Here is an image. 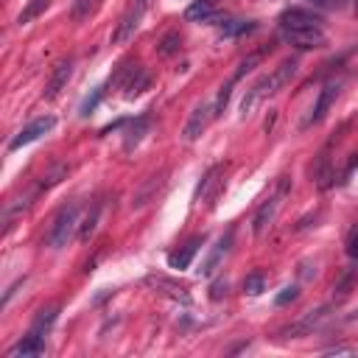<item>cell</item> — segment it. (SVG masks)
<instances>
[{
  "instance_id": "obj_1",
  "label": "cell",
  "mask_w": 358,
  "mask_h": 358,
  "mask_svg": "<svg viewBox=\"0 0 358 358\" xmlns=\"http://www.w3.org/2000/svg\"><path fill=\"white\" fill-rule=\"evenodd\" d=\"M297 70H300V59H286V62H280L269 76H263L261 81H255V84L247 90L244 101H241V115H250L261 101L277 95V92L297 76Z\"/></svg>"
},
{
  "instance_id": "obj_2",
  "label": "cell",
  "mask_w": 358,
  "mask_h": 358,
  "mask_svg": "<svg viewBox=\"0 0 358 358\" xmlns=\"http://www.w3.org/2000/svg\"><path fill=\"white\" fill-rule=\"evenodd\" d=\"M79 213H81L79 204H65L56 210V215L51 218V227L45 232V244L51 250H65L73 241V235L79 232V224H81Z\"/></svg>"
},
{
  "instance_id": "obj_3",
  "label": "cell",
  "mask_w": 358,
  "mask_h": 358,
  "mask_svg": "<svg viewBox=\"0 0 358 358\" xmlns=\"http://www.w3.org/2000/svg\"><path fill=\"white\" fill-rule=\"evenodd\" d=\"M288 190H291V177H280L275 193L269 199H263V204L255 210V218H252V235L255 238H263L272 229V224H275V218H277V213H280L283 199L288 196Z\"/></svg>"
},
{
  "instance_id": "obj_4",
  "label": "cell",
  "mask_w": 358,
  "mask_h": 358,
  "mask_svg": "<svg viewBox=\"0 0 358 358\" xmlns=\"http://www.w3.org/2000/svg\"><path fill=\"white\" fill-rule=\"evenodd\" d=\"M339 90H341V81H327L325 87H322V92H319V98H316V104H314V109H311V115L305 117V124H302V129H311V127H316L322 117L330 112V106L336 104V98H339Z\"/></svg>"
},
{
  "instance_id": "obj_5",
  "label": "cell",
  "mask_w": 358,
  "mask_h": 358,
  "mask_svg": "<svg viewBox=\"0 0 358 358\" xmlns=\"http://www.w3.org/2000/svg\"><path fill=\"white\" fill-rule=\"evenodd\" d=\"M286 42H291L294 48L300 51H314V48H322L327 42L325 37V29L322 26H308V29H291V31H283Z\"/></svg>"
},
{
  "instance_id": "obj_6",
  "label": "cell",
  "mask_w": 358,
  "mask_h": 358,
  "mask_svg": "<svg viewBox=\"0 0 358 358\" xmlns=\"http://www.w3.org/2000/svg\"><path fill=\"white\" fill-rule=\"evenodd\" d=\"M221 182H224V165H210L204 171L202 182H199V188H196L193 202L196 204H202V202H210L213 204L218 199V193H221Z\"/></svg>"
},
{
  "instance_id": "obj_7",
  "label": "cell",
  "mask_w": 358,
  "mask_h": 358,
  "mask_svg": "<svg viewBox=\"0 0 358 358\" xmlns=\"http://www.w3.org/2000/svg\"><path fill=\"white\" fill-rule=\"evenodd\" d=\"M56 127V117L54 115H45V117H37V121H31L12 143H9V152H17V149H23V146H29V143H34V140H40L42 135H48L51 129Z\"/></svg>"
},
{
  "instance_id": "obj_8",
  "label": "cell",
  "mask_w": 358,
  "mask_h": 358,
  "mask_svg": "<svg viewBox=\"0 0 358 358\" xmlns=\"http://www.w3.org/2000/svg\"><path fill=\"white\" fill-rule=\"evenodd\" d=\"M143 9H146V0H138V6H132V9L121 17L117 29L112 31V42H115V45H124V42H129V40L135 37V31H138V26H140V17H143Z\"/></svg>"
},
{
  "instance_id": "obj_9",
  "label": "cell",
  "mask_w": 358,
  "mask_h": 358,
  "mask_svg": "<svg viewBox=\"0 0 358 358\" xmlns=\"http://www.w3.org/2000/svg\"><path fill=\"white\" fill-rule=\"evenodd\" d=\"M210 117H213V106H207V104H199V106L190 112V117H188V124H185V132H182V138H185L188 143L199 140V138L204 135L207 124H210Z\"/></svg>"
},
{
  "instance_id": "obj_10",
  "label": "cell",
  "mask_w": 358,
  "mask_h": 358,
  "mask_svg": "<svg viewBox=\"0 0 358 358\" xmlns=\"http://www.w3.org/2000/svg\"><path fill=\"white\" fill-rule=\"evenodd\" d=\"M308 26H322V17L308 12V9H286L280 15V31H291V29H308Z\"/></svg>"
},
{
  "instance_id": "obj_11",
  "label": "cell",
  "mask_w": 358,
  "mask_h": 358,
  "mask_svg": "<svg viewBox=\"0 0 358 358\" xmlns=\"http://www.w3.org/2000/svg\"><path fill=\"white\" fill-rule=\"evenodd\" d=\"M70 76H73V59H62V62L54 67V73H51V79H48V84H45V92H42L45 101L59 98V92L67 87Z\"/></svg>"
},
{
  "instance_id": "obj_12",
  "label": "cell",
  "mask_w": 358,
  "mask_h": 358,
  "mask_svg": "<svg viewBox=\"0 0 358 358\" xmlns=\"http://www.w3.org/2000/svg\"><path fill=\"white\" fill-rule=\"evenodd\" d=\"M202 244H204V238H202V235L190 238V241H188L185 247H179L177 252H171V255H168V266H171V269H177V272L188 269V266H190V261L196 258V252H199V247H202Z\"/></svg>"
},
{
  "instance_id": "obj_13",
  "label": "cell",
  "mask_w": 358,
  "mask_h": 358,
  "mask_svg": "<svg viewBox=\"0 0 358 358\" xmlns=\"http://www.w3.org/2000/svg\"><path fill=\"white\" fill-rule=\"evenodd\" d=\"M325 316H327V308H319V311H311L308 316H302L300 322H294V325H288L286 330H283V336L286 339H300V336H305V333H311L314 327H319L322 322H325Z\"/></svg>"
},
{
  "instance_id": "obj_14",
  "label": "cell",
  "mask_w": 358,
  "mask_h": 358,
  "mask_svg": "<svg viewBox=\"0 0 358 358\" xmlns=\"http://www.w3.org/2000/svg\"><path fill=\"white\" fill-rule=\"evenodd\" d=\"M42 352H45V339L31 330L23 341H17V344L9 350V358H34V355H42Z\"/></svg>"
},
{
  "instance_id": "obj_15",
  "label": "cell",
  "mask_w": 358,
  "mask_h": 358,
  "mask_svg": "<svg viewBox=\"0 0 358 358\" xmlns=\"http://www.w3.org/2000/svg\"><path fill=\"white\" fill-rule=\"evenodd\" d=\"M229 247H232V229H227V235H221L218 241H215V247H213V252H210V258L204 261V266L199 269L204 277H210L215 269H218V263L224 261V255L229 252Z\"/></svg>"
},
{
  "instance_id": "obj_16",
  "label": "cell",
  "mask_w": 358,
  "mask_h": 358,
  "mask_svg": "<svg viewBox=\"0 0 358 358\" xmlns=\"http://www.w3.org/2000/svg\"><path fill=\"white\" fill-rule=\"evenodd\" d=\"M163 182H165V171H160V174L149 177V179L140 185V190L135 193V199H132V207H143V204H149V202H152V199L160 193Z\"/></svg>"
},
{
  "instance_id": "obj_17",
  "label": "cell",
  "mask_w": 358,
  "mask_h": 358,
  "mask_svg": "<svg viewBox=\"0 0 358 358\" xmlns=\"http://www.w3.org/2000/svg\"><path fill=\"white\" fill-rule=\"evenodd\" d=\"M101 210H104V204L101 202H92L90 204V210L84 213V218H81V224H79V241H90V238L95 235V229H98V221H101Z\"/></svg>"
},
{
  "instance_id": "obj_18",
  "label": "cell",
  "mask_w": 358,
  "mask_h": 358,
  "mask_svg": "<svg viewBox=\"0 0 358 358\" xmlns=\"http://www.w3.org/2000/svg\"><path fill=\"white\" fill-rule=\"evenodd\" d=\"M269 51H272V48L266 45V48H258V51L247 54L241 62H238V67H235V73H232V79H229V81H241V79H244L250 70H255V67H258V65H261V62L269 56Z\"/></svg>"
},
{
  "instance_id": "obj_19",
  "label": "cell",
  "mask_w": 358,
  "mask_h": 358,
  "mask_svg": "<svg viewBox=\"0 0 358 358\" xmlns=\"http://www.w3.org/2000/svg\"><path fill=\"white\" fill-rule=\"evenodd\" d=\"M149 127H152L149 115H140L138 121H132V127H129V132H127V138H124V149H127V152H132V149L143 140V135L149 132Z\"/></svg>"
},
{
  "instance_id": "obj_20",
  "label": "cell",
  "mask_w": 358,
  "mask_h": 358,
  "mask_svg": "<svg viewBox=\"0 0 358 358\" xmlns=\"http://www.w3.org/2000/svg\"><path fill=\"white\" fill-rule=\"evenodd\" d=\"M213 15H215V0H196V3H190L188 12H185V17H188L190 23L210 20Z\"/></svg>"
},
{
  "instance_id": "obj_21",
  "label": "cell",
  "mask_w": 358,
  "mask_h": 358,
  "mask_svg": "<svg viewBox=\"0 0 358 358\" xmlns=\"http://www.w3.org/2000/svg\"><path fill=\"white\" fill-rule=\"evenodd\" d=\"M56 314H59V305H48V308H42V311L37 314V319H34L31 330H34V333H40V336H45V333L54 327V322H56Z\"/></svg>"
},
{
  "instance_id": "obj_22",
  "label": "cell",
  "mask_w": 358,
  "mask_h": 358,
  "mask_svg": "<svg viewBox=\"0 0 358 358\" xmlns=\"http://www.w3.org/2000/svg\"><path fill=\"white\" fill-rule=\"evenodd\" d=\"M258 26L252 23V20H227V23H221V29H218V34L221 37H241V34H250V31H255Z\"/></svg>"
},
{
  "instance_id": "obj_23",
  "label": "cell",
  "mask_w": 358,
  "mask_h": 358,
  "mask_svg": "<svg viewBox=\"0 0 358 358\" xmlns=\"http://www.w3.org/2000/svg\"><path fill=\"white\" fill-rule=\"evenodd\" d=\"M149 286H154V288H165L163 294H168V297H174V300H182V302H188V291L182 288V286H177V283H171V280H165V277H149Z\"/></svg>"
},
{
  "instance_id": "obj_24",
  "label": "cell",
  "mask_w": 358,
  "mask_h": 358,
  "mask_svg": "<svg viewBox=\"0 0 358 358\" xmlns=\"http://www.w3.org/2000/svg\"><path fill=\"white\" fill-rule=\"evenodd\" d=\"M48 3H51V0H29V6H26L23 15L17 17V23H20V26H29L31 20H37V17L48 9Z\"/></svg>"
},
{
  "instance_id": "obj_25",
  "label": "cell",
  "mask_w": 358,
  "mask_h": 358,
  "mask_svg": "<svg viewBox=\"0 0 358 358\" xmlns=\"http://www.w3.org/2000/svg\"><path fill=\"white\" fill-rule=\"evenodd\" d=\"M179 48H182V37H179V31H168V34L160 40V45H157V54H160V56H174Z\"/></svg>"
},
{
  "instance_id": "obj_26",
  "label": "cell",
  "mask_w": 358,
  "mask_h": 358,
  "mask_svg": "<svg viewBox=\"0 0 358 358\" xmlns=\"http://www.w3.org/2000/svg\"><path fill=\"white\" fill-rule=\"evenodd\" d=\"M95 6H98V0H73L70 17H73L76 23H81V20H87V17L95 12Z\"/></svg>"
},
{
  "instance_id": "obj_27",
  "label": "cell",
  "mask_w": 358,
  "mask_h": 358,
  "mask_svg": "<svg viewBox=\"0 0 358 358\" xmlns=\"http://www.w3.org/2000/svg\"><path fill=\"white\" fill-rule=\"evenodd\" d=\"M244 291H247L250 297L263 294V291H266V275H263V272H252V275L244 280Z\"/></svg>"
},
{
  "instance_id": "obj_28",
  "label": "cell",
  "mask_w": 358,
  "mask_h": 358,
  "mask_svg": "<svg viewBox=\"0 0 358 358\" xmlns=\"http://www.w3.org/2000/svg\"><path fill=\"white\" fill-rule=\"evenodd\" d=\"M62 177H67V165H56L51 174H45V177L40 179L37 190H48V188H54L56 182H62Z\"/></svg>"
},
{
  "instance_id": "obj_29",
  "label": "cell",
  "mask_w": 358,
  "mask_h": 358,
  "mask_svg": "<svg viewBox=\"0 0 358 358\" xmlns=\"http://www.w3.org/2000/svg\"><path fill=\"white\" fill-rule=\"evenodd\" d=\"M232 84H235V81H227V84L218 90V95H215V104H213V117H218V115L227 109V101H229V95H232Z\"/></svg>"
},
{
  "instance_id": "obj_30",
  "label": "cell",
  "mask_w": 358,
  "mask_h": 358,
  "mask_svg": "<svg viewBox=\"0 0 358 358\" xmlns=\"http://www.w3.org/2000/svg\"><path fill=\"white\" fill-rule=\"evenodd\" d=\"M297 297H300V291H297V286H286V288H283V291H280V294L275 297V305H277V308H283V305H288V302H294Z\"/></svg>"
},
{
  "instance_id": "obj_31",
  "label": "cell",
  "mask_w": 358,
  "mask_h": 358,
  "mask_svg": "<svg viewBox=\"0 0 358 358\" xmlns=\"http://www.w3.org/2000/svg\"><path fill=\"white\" fill-rule=\"evenodd\" d=\"M347 258H352V261H358V224L350 229V235H347Z\"/></svg>"
},
{
  "instance_id": "obj_32",
  "label": "cell",
  "mask_w": 358,
  "mask_h": 358,
  "mask_svg": "<svg viewBox=\"0 0 358 358\" xmlns=\"http://www.w3.org/2000/svg\"><path fill=\"white\" fill-rule=\"evenodd\" d=\"M104 92H106V87H98V90H95V92H92V95H90V98L81 104V115H90V112L98 106V101L104 98Z\"/></svg>"
},
{
  "instance_id": "obj_33",
  "label": "cell",
  "mask_w": 358,
  "mask_h": 358,
  "mask_svg": "<svg viewBox=\"0 0 358 358\" xmlns=\"http://www.w3.org/2000/svg\"><path fill=\"white\" fill-rule=\"evenodd\" d=\"M227 294V280H218V283H213V288H210V297L213 300H221Z\"/></svg>"
},
{
  "instance_id": "obj_34",
  "label": "cell",
  "mask_w": 358,
  "mask_h": 358,
  "mask_svg": "<svg viewBox=\"0 0 358 358\" xmlns=\"http://www.w3.org/2000/svg\"><path fill=\"white\" fill-rule=\"evenodd\" d=\"M311 3H314V6H319V9H325V6H330V3H333V0H311Z\"/></svg>"
},
{
  "instance_id": "obj_35",
  "label": "cell",
  "mask_w": 358,
  "mask_h": 358,
  "mask_svg": "<svg viewBox=\"0 0 358 358\" xmlns=\"http://www.w3.org/2000/svg\"><path fill=\"white\" fill-rule=\"evenodd\" d=\"M352 9H355V15H358V0H355V6H352Z\"/></svg>"
}]
</instances>
